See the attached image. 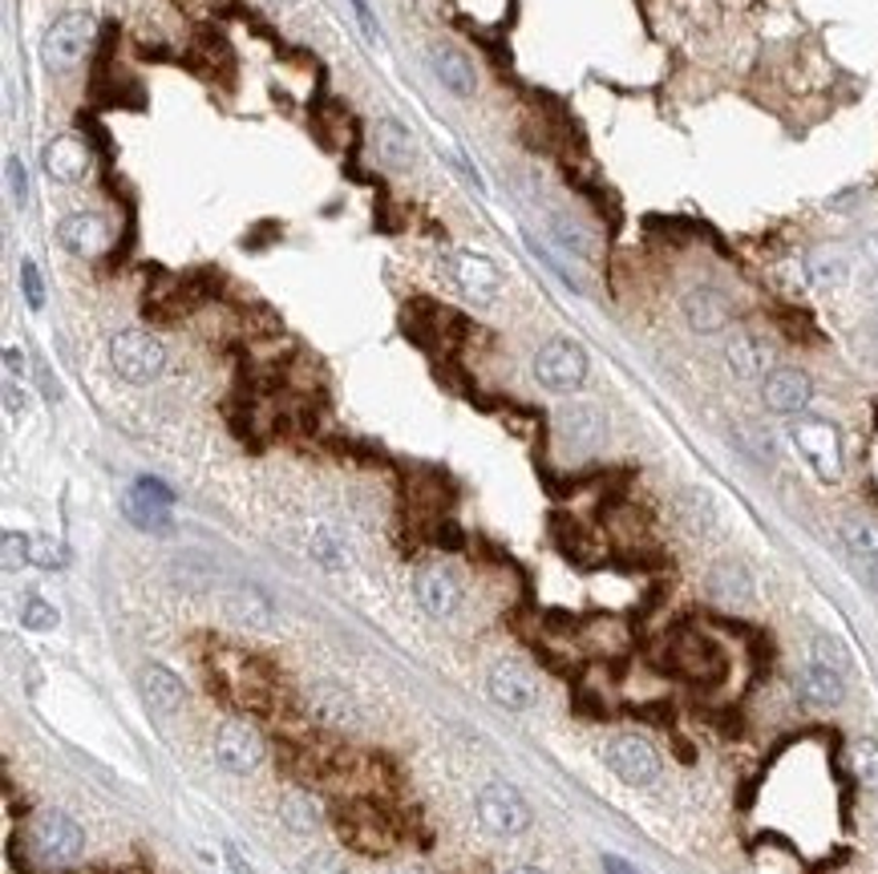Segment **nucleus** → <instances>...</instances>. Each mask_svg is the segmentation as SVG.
<instances>
[{
	"mask_svg": "<svg viewBox=\"0 0 878 874\" xmlns=\"http://www.w3.org/2000/svg\"><path fill=\"white\" fill-rule=\"evenodd\" d=\"M24 842H29V854H33L41 866H53V871H61V866H73L81 858V851H86V834H81V826L69 814H37L33 826H29V834H24Z\"/></svg>",
	"mask_w": 878,
	"mask_h": 874,
	"instance_id": "f257e3e1",
	"label": "nucleus"
},
{
	"mask_svg": "<svg viewBox=\"0 0 878 874\" xmlns=\"http://www.w3.org/2000/svg\"><path fill=\"white\" fill-rule=\"evenodd\" d=\"M110 365L114 373L130 385H150L158 373L167 369V348L162 340L142 332V328H126L110 340Z\"/></svg>",
	"mask_w": 878,
	"mask_h": 874,
	"instance_id": "f03ea898",
	"label": "nucleus"
},
{
	"mask_svg": "<svg viewBox=\"0 0 878 874\" xmlns=\"http://www.w3.org/2000/svg\"><path fill=\"white\" fill-rule=\"evenodd\" d=\"M793 446L798 454L813 466V474L822 478V483H838L842 478V437L830 421L822 417H801L793 421Z\"/></svg>",
	"mask_w": 878,
	"mask_h": 874,
	"instance_id": "7ed1b4c3",
	"label": "nucleus"
},
{
	"mask_svg": "<svg viewBox=\"0 0 878 874\" xmlns=\"http://www.w3.org/2000/svg\"><path fill=\"white\" fill-rule=\"evenodd\" d=\"M603 762H608V769L628 785H652L660 777L657 745L648 737H640V733H620V737L608 741Z\"/></svg>",
	"mask_w": 878,
	"mask_h": 874,
	"instance_id": "20e7f679",
	"label": "nucleus"
},
{
	"mask_svg": "<svg viewBox=\"0 0 878 874\" xmlns=\"http://www.w3.org/2000/svg\"><path fill=\"white\" fill-rule=\"evenodd\" d=\"M479 822L490 830V834H499V838H511V834H523L531 826V810H526L523 794L506 782H490L479 789Z\"/></svg>",
	"mask_w": 878,
	"mask_h": 874,
	"instance_id": "39448f33",
	"label": "nucleus"
},
{
	"mask_svg": "<svg viewBox=\"0 0 878 874\" xmlns=\"http://www.w3.org/2000/svg\"><path fill=\"white\" fill-rule=\"evenodd\" d=\"M89 41H93V17L89 12H66L49 24V33L41 41V61L49 69H69L86 57Z\"/></svg>",
	"mask_w": 878,
	"mask_h": 874,
	"instance_id": "423d86ee",
	"label": "nucleus"
},
{
	"mask_svg": "<svg viewBox=\"0 0 878 874\" xmlns=\"http://www.w3.org/2000/svg\"><path fill=\"white\" fill-rule=\"evenodd\" d=\"M534 377L551 393H571L588 377V352L575 340H551L534 357Z\"/></svg>",
	"mask_w": 878,
	"mask_h": 874,
	"instance_id": "0eeeda50",
	"label": "nucleus"
},
{
	"mask_svg": "<svg viewBox=\"0 0 878 874\" xmlns=\"http://www.w3.org/2000/svg\"><path fill=\"white\" fill-rule=\"evenodd\" d=\"M215 762L227 774H251L264 762V737H259V728L247 725V721H223L219 733H215Z\"/></svg>",
	"mask_w": 878,
	"mask_h": 874,
	"instance_id": "6e6552de",
	"label": "nucleus"
},
{
	"mask_svg": "<svg viewBox=\"0 0 878 874\" xmlns=\"http://www.w3.org/2000/svg\"><path fill=\"white\" fill-rule=\"evenodd\" d=\"M170 503H175V494L158 478H138L126 490L122 510L138 530H170Z\"/></svg>",
	"mask_w": 878,
	"mask_h": 874,
	"instance_id": "1a4fd4ad",
	"label": "nucleus"
},
{
	"mask_svg": "<svg viewBox=\"0 0 878 874\" xmlns=\"http://www.w3.org/2000/svg\"><path fill=\"white\" fill-rule=\"evenodd\" d=\"M486 688L502 708H514V713H523V708H531L534 701H539V681H534L531 668H523L519 661L494 664L486 676Z\"/></svg>",
	"mask_w": 878,
	"mask_h": 874,
	"instance_id": "9d476101",
	"label": "nucleus"
},
{
	"mask_svg": "<svg viewBox=\"0 0 878 874\" xmlns=\"http://www.w3.org/2000/svg\"><path fill=\"white\" fill-rule=\"evenodd\" d=\"M41 167H45V175L53 182H61V187H78L89 175V146L73 135L53 138V142H45V150H41Z\"/></svg>",
	"mask_w": 878,
	"mask_h": 874,
	"instance_id": "9b49d317",
	"label": "nucleus"
},
{
	"mask_svg": "<svg viewBox=\"0 0 878 874\" xmlns=\"http://www.w3.org/2000/svg\"><path fill=\"white\" fill-rule=\"evenodd\" d=\"M413 592H417V604L437 619L454 616L457 604H462V583H457V575L450 572V567H442V563L422 567L417 579H413Z\"/></svg>",
	"mask_w": 878,
	"mask_h": 874,
	"instance_id": "f8f14e48",
	"label": "nucleus"
},
{
	"mask_svg": "<svg viewBox=\"0 0 878 874\" xmlns=\"http://www.w3.org/2000/svg\"><path fill=\"white\" fill-rule=\"evenodd\" d=\"M761 397H766L769 414L781 417H798L813 397V381L801 369H773L761 385Z\"/></svg>",
	"mask_w": 878,
	"mask_h": 874,
	"instance_id": "ddd939ff",
	"label": "nucleus"
},
{
	"mask_svg": "<svg viewBox=\"0 0 878 874\" xmlns=\"http://www.w3.org/2000/svg\"><path fill=\"white\" fill-rule=\"evenodd\" d=\"M445 264H450V276H454V284L466 291L470 300L490 304L494 296H499L502 276H499V268H494L486 256H474V251H454V256L445 259Z\"/></svg>",
	"mask_w": 878,
	"mask_h": 874,
	"instance_id": "4468645a",
	"label": "nucleus"
},
{
	"mask_svg": "<svg viewBox=\"0 0 878 874\" xmlns=\"http://www.w3.org/2000/svg\"><path fill=\"white\" fill-rule=\"evenodd\" d=\"M341 838L356 851H389L393 830L385 822V814L373 806H348V814H341Z\"/></svg>",
	"mask_w": 878,
	"mask_h": 874,
	"instance_id": "2eb2a0df",
	"label": "nucleus"
},
{
	"mask_svg": "<svg viewBox=\"0 0 878 874\" xmlns=\"http://www.w3.org/2000/svg\"><path fill=\"white\" fill-rule=\"evenodd\" d=\"M603 434H608V426H603V414L595 405H571V409L559 414V437H563V446H568L571 454H591V449H600Z\"/></svg>",
	"mask_w": 878,
	"mask_h": 874,
	"instance_id": "dca6fc26",
	"label": "nucleus"
},
{
	"mask_svg": "<svg viewBox=\"0 0 878 874\" xmlns=\"http://www.w3.org/2000/svg\"><path fill=\"white\" fill-rule=\"evenodd\" d=\"M684 320H689L692 332L712 337V332H721L733 320V304L724 300V291L717 288H692L684 296Z\"/></svg>",
	"mask_w": 878,
	"mask_h": 874,
	"instance_id": "f3484780",
	"label": "nucleus"
},
{
	"mask_svg": "<svg viewBox=\"0 0 878 874\" xmlns=\"http://www.w3.org/2000/svg\"><path fill=\"white\" fill-rule=\"evenodd\" d=\"M110 231H106V219L101 215H66L61 224H57V244L73 251V256H98L101 247H106Z\"/></svg>",
	"mask_w": 878,
	"mask_h": 874,
	"instance_id": "a211bd4d",
	"label": "nucleus"
},
{
	"mask_svg": "<svg viewBox=\"0 0 878 874\" xmlns=\"http://www.w3.org/2000/svg\"><path fill=\"white\" fill-rule=\"evenodd\" d=\"M709 595L721 607H746L753 599V575L746 572V563L721 559L709 572Z\"/></svg>",
	"mask_w": 878,
	"mask_h": 874,
	"instance_id": "6ab92c4d",
	"label": "nucleus"
},
{
	"mask_svg": "<svg viewBox=\"0 0 878 874\" xmlns=\"http://www.w3.org/2000/svg\"><path fill=\"white\" fill-rule=\"evenodd\" d=\"M724 360H729V369H733V377H741V381H753V377H769V360H773V352H769V345L761 337H753V332H737L729 345H724Z\"/></svg>",
	"mask_w": 878,
	"mask_h": 874,
	"instance_id": "aec40b11",
	"label": "nucleus"
},
{
	"mask_svg": "<svg viewBox=\"0 0 878 874\" xmlns=\"http://www.w3.org/2000/svg\"><path fill=\"white\" fill-rule=\"evenodd\" d=\"M798 693H801V701L813 708H835L846 693L842 673L830 668V664L806 661V668H801V676H798Z\"/></svg>",
	"mask_w": 878,
	"mask_h": 874,
	"instance_id": "412c9836",
	"label": "nucleus"
},
{
	"mask_svg": "<svg viewBox=\"0 0 878 874\" xmlns=\"http://www.w3.org/2000/svg\"><path fill=\"white\" fill-rule=\"evenodd\" d=\"M373 150H377L381 167H389V170L413 167V158H417V142H413V135L401 122H393V118L377 122V130H373Z\"/></svg>",
	"mask_w": 878,
	"mask_h": 874,
	"instance_id": "4be33fe9",
	"label": "nucleus"
},
{
	"mask_svg": "<svg viewBox=\"0 0 878 874\" xmlns=\"http://www.w3.org/2000/svg\"><path fill=\"white\" fill-rule=\"evenodd\" d=\"M434 73L442 78V86L454 93V98H470V93L479 90V73L470 66V57L454 46L434 49Z\"/></svg>",
	"mask_w": 878,
	"mask_h": 874,
	"instance_id": "5701e85b",
	"label": "nucleus"
},
{
	"mask_svg": "<svg viewBox=\"0 0 878 874\" xmlns=\"http://www.w3.org/2000/svg\"><path fill=\"white\" fill-rule=\"evenodd\" d=\"M142 693H146V701H150V708H155V713H162V717L178 713V708H182V701H187V688H182V681H178L170 668H162V664H150V668L142 673Z\"/></svg>",
	"mask_w": 878,
	"mask_h": 874,
	"instance_id": "b1692460",
	"label": "nucleus"
},
{
	"mask_svg": "<svg viewBox=\"0 0 878 874\" xmlns=\"http://www.w3.org/2000/svg\"><path fill=\"white\" fill-rule=\"evenodd\" d=\"M308 550H312V559L320 563L324 572H345V567H348V543L341 538V530H333L328 523L312 527Z\"/></svg>",
	"mask_w": 878,
	"mask_h": 874,
	"instance_id": "393cba45",
	"label": "nucleus"
},
{
	"mask_svg": "<svg viewBox=\"0 0 878 874\" xmlns=\"http://www.w3.org/2000/svg\"><path fill=\"white\" fill-rule=\"evenodd\" d=\"M279 818L288 822L296 834H312V830L320 826V806H316V797L312 794L292 789V794L279 797Z\"/></svg>",
	"mask_w": 878,
	"mask_h": 874,
	"instance_id": "a878e982",
	"label": "nucleus"
},
{
	"mask_svg": "<svg viewBox=\"0 0 878 874\" xmlns=\"http://www.w3.org/2000/svg\"><path fill=\"white\" fill-rule=\"evenodd\" d=\"M308 708H312V717L328 721V725H341V721L353 717L348 696L341 693V688H333V684H316V688L308 693Z\"/></svg>",
	"mask_w": 878,
	"mask_h": 874,
	"instance_id": "bb28decb",
	"label": "nucleus"
},
{
	"mask_svg": "<svg viewBox=\"0 0 878 874\" xmlns=\"http://www.w3.org/2000/svg\"><path fill=\"white\" fill-rule=\"evenodd\" d=\"M806 271H810L813 288H838V284L846 280L850 264H846V256H838V251H813V256L806 259Z\"/></svg>",
	"mask_w": 878,
	"mask_h": 874,
	"instance_id": "cd10ccee",
	"label": "nucleus"
},
{
	"mask_svg": "<svg viewBox=\"0 0 878 874\" xmlns=\"http://www.w3.org/2000/svg\"><path fill=\"white\" fill-rule=\"evenodd\" d=\"M842 543L855 550L858 559H878V523L875 518H846L842 523Z\"/></svg>",
	"mask_w": 878,
	"mask_h": 874,
	"instance_id": "c85d7f7f",
	"label": "nucleus"
},
{
	"mask_svg": "<svg viewBox=\"0 0 878 874\" xmlns=\"http://www.w3.org/2000/svg\"><path fill=\"white\" fill-rule=\"evenodd\" d=\"M551 236L568 247V251H575V256H591V251H595L588 231H583L575 219H568V215H551Z\"/></svg>",
	"mask_w": 878,
	"mask_h": 874,
	"instance_id": "c756f323",
	"label": "nucleus"
},
{
	"mask_svg": "<svg viewBox=\"0 0 878 874\" xmlns=\"http://www.w3.org/2000/svg\"><path fill=\"white\" fill-rule=\"evenodd\" d=\"M231 607H235V616L244 619V624H247V619H251L256 628H267V624H272V604H267V599H264L259 592H251V587L235 595Z\"/></svg>",
	"mask_w": 878,
	"mask_h": 874,
	"instance_id": "7c9ffc66",
	"label": "nucleus"
},
{
	"mask_svg": "<svg viewBox=\"0 0 878 874\" xmlns=\"http://www.w3.org/2000/svg\"><path fill=\"white\" fill-rule=\"evenodd\" d=\"M855 777L867 789H878V741H858L855 745Z\"/></svg>",
	"mask_w": 878,
	"mask_h": 874,
	"instance_id": "2f4dec72",
	"label": "nucleus"
},
{
	"mask_svg": "<svg viewBox=\"0 0 878 874\" xmlns=\"http://www.w3.org/2000/svg\"><path fill=\"white\" fill-rule=\"evenodd\" d=\"M29 563H37L41 572H57V567H66V550H61V543L49 535H37L33 547H29Z\"/></svg>",
	"mask_w": 878,
	"mask_h": 874,
	"instance_id": "473e14b6",
	"label": "nucleus"
},
{
	"mask_svg": "<svg viewBox=\"0 0 878 874\" xmlns=\"http://www.w3.org/2000/svg\"><path fill=\"white\" fill-rule=\"evenodd\" d=\"M57 607L53 604H45V599H24V607H21V624L24 628H33V632H49V628H57Z\"/></svg>",
	"mask_w": 878,
	"mask_h": 874,
	"instance_id": "72a5a7b5",
	"label": "nucleus"
},
{
	"mask_svg": "<svg viewBox=\"0 0 878 874\" xmlns=\"http://www.w3.org/2000/svg\"><path fill=\"white\" fill-rule=\"evenodd\" d=\"M680 506H684V518H689V527H697V530L712 527V498H709L704 490H684Z\"/></svg>",
	"mask_w": 878,
	"mask_h": 874,
	"instance_id": "f704fd0d",
	"label": "nucleus"
},
{
	"mask_svg": "<svg viewBox=\"0 0 878 874\" xmlns=\"http://www.w3.org/2000/svg\"><path fill=\"white\" fill-rule=\"evenodd\" d=\"M810 661H818V664H830V668H838V673H846V648L838 644V639H830V636H813V644H810Z\"/></svg>",
	"mask_w": 878,
	"mask_h": 874,
	"instance_id": "c9c22d12",
	"label": "nucleus"
},
{
	"mask_svg": "<svg viewBox=\"0 0 878 874\" xmlns=\"http://www.w3.org/2000/svg\"><path fill=\"white\" fill-rule=\"evenodd\" d=\"M29 547H33V538L21 535V530H4V572H17L29 563Z\"/></svg>",
	"mask_w": 878,
	"mask_h": 874,
	"instance_id": "e433bc0d",
	"label": "nucleus"
},
{
	"mask_svg": "<svg viewBox=\"0 0 878 874\" xmlns=\"http://www.w3.org/2000/svg\"><path fill=\"white\" fill-rule=\"evenodd\" d=\"M21 288H24V300H29V308H41V304H45V284H41V271H37L33 259H21Z\"/></svg>",
	"mask_w": 878,
	"mask_h": 874,
	"instance_id": "4c0bfd02",
	"label": "nucleus"
},
{
	"mask_svg": "<svg viewBox=\"0 0 878 874\" xmlns=\"http://www.w3.org/2000/svg\"><path fill=\"white\" fill-rule=\"evenodd\" d=\"M9 187H12V199H17V207H24L29 202V170H24V162L17 155H9Z\"/></svg>",
	"mask_w": 878,
	"mask_h": 874,
	"instance_id": "58836bf2",
	"label": "nucleus"
},
{
	"mask_svg": "<svg viewBox=\"0 0 878 874\" xmlns=\"http://www.w3.org/2000/svg\"><path fill=\"white\" fill-rule=\"evenodd\" d=\"M300 874H345V863H341L333 851H320V854H312V858H304Z\"/></svg>",
	"mask_w": 878,
	"mask_h": 874,
	"instance_id": "ea45409f",
	"label": "nucleus"
},
{
	"mask_svg": "<svg viewBox=\"0 0 878 874\" xmlns=\"http://www.w3.org/2000/svg\"><path fill=\"white\" fill-rule=\"evenodd\" d=\"M353 4V12H356V21H361V33L373 41V46H381V29H377V21H373V12H368V4L365 0H348Z\"/></svg>",
	"mask_w": 878,
	"mask_h": 874,
	"instance_id": "a19ab883",
	"label": "nucleus"
},
{
	"mask_svg": "<svg viewBox=\"0 0 878 874\" xmlns=\"http://www.w3.org/2000/svg\"><path fill=\"white\" fill-rule=\"evenodd\" d=\"M4 409H9L12 421H17V417H24V397H21V389H17V381L4 385Z\"/></svg>",
	"mask_w": 878,
	"mask_h": 874,
	"instance_id": "79ce46f5",
	"label": "nucleus"
},
{
	"mask_svg": "<svg viewBox=\"0 0 878 874\" xmlns=\"http://www.w3.org/2000/svg\"><path fill=\"white\" fill-rule=\"evenodd\" d=\"M4 369H9V381L24 377V352L21 348H4Z\"/></svg>",
	"mask_w": 878,
	"mask_h": 874,
	"instance_id": "37998d69",
	"label": "nucleus"
},
{
	"mask_svg": "<svg viewBox=\"0 0 878 874\" xmlns=\"http://www.w3.org/2000/svg\"><path fill=\"white\" fill-rule=\"evenodd\" d=\"M603 874H640L632 863H623L620 854H603Z\"/></svg>",
	"mask_w": 878,
	"mask_h": 874,
	"instance_id": "c03bdc74",
	"label": "nucleus"
},
{
	"mask_svg": "<svg viewBox=\"0 0 878 874\" xmlns=\"http://www.w3.org/2000/svg\"><path fill=\"white\" fill-rule=\"evenodd\" d=\"M227 854H231V866H235V871H239V874H251V866H247L244 858H239V851H235V846H227Z\"/></svg>",
	"mask_w": 878,
	"mask_h": 874,
	"instance_id": "a18cd8bd",
	"label": "nucleus"
},
{
	"mask_svg": "<svg viewBox=\"0 0 878 874\" xmlns=\"http://www.w3.org/2000/svg\"><path fill=\"white\" fill-rule=\"evenodd\" d=\"M506 874H543L539 866H514V871H506Z\"/></svg>",
	"mask_w": 878,
	"mask_h": 874,
	"instance_id": "49530a36",
	"label": "nucleus"
},
{
	"mask_svg": "<svg viewBox=\"0 0 878 874\" xmlns=\"http://www.w3.org/2000/svg\"><path fill=\"white\" fill-rule=\"evenodd\" d=\"M284 4H288V0H284Z\"/></svg>",
	"mask_w": 878,
	"mask_h": 874,
	"instance_id": "de8ad7c7",
	"label": "nucleus"
}]
</instances>
